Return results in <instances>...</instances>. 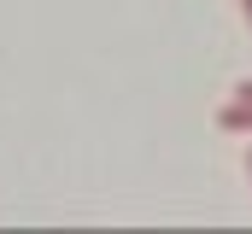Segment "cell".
I'll list each match as a JSON object with an SVG mask.
<instances>
[{"label":"cell","instance_id":"6da1fadb","mask_svg":"<svg viewBox=\"0 0 252 234\" xmlns=\"http://www.w3.org/2000/svg\"><path fill=\"white\" fill-rule=\"evenodd\" d=\"M217 129L223 135H252V100H229L217 112Z\"/></svg>","mask_w":252,"mask_h":234},{"label":"cell","instance_id":"7a4b0ae2","mask_svg":"<svg viewBox=\"0 0 252 234\" xmlns=\"http://www.w3.org/2000/svg\"><path fill=\"white\" fill-rule=\"evenodd\" d=\"M235 100H252V76H241V82H235Z\"/></svg>","mask_w":252,"mask_h":234},{"label":"cell","instance_id":"277c9868","mask_svg":"<svg viewBox=\"0 0 252 234\" xmlns=\"http://www.w3.org/2000/svg\"><path fill=\"white\" fill-rule=\"evenodd\" d=\"M247 176H252V152H247Z\"/></svg>","mask_w":252,"mask_h":234},{"label":"cell","instance_id":"3957f363","mask_svg":"<svg viewBox=\"0 0 252 234\" xmlns=\"http://www.w3.org/2000/svg\"><path fill=\"white\" fill-rule=\"evenodd\" d=\"M235 6H241V18H247V29H252V0H235Z\"/></svg>","mask_w":252,"mask_h":234}]
</instances>
